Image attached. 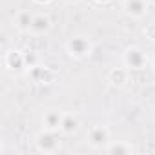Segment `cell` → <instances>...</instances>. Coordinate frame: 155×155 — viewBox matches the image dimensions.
Wrapping results in <instances>:
<instances>
[{
    "label": "cell",
    "mask_w": 155,
    "mask_h": 155,
    "mask_svg": "<svg viewBox=\"0 0 155 155\" xmlns=\"http://www.w3.org/2000/svg\"><path fill=\"white\" fill-rule=\"evenodd\" d=\"M37 146H38L40 151H55L57 146H58V140H57V137L53 135V131L48 130V131H44V133H38V137H37Z\"/></svg>",
    "instance_id": "obj_1"
},
{
    "label": "cell",
    "mask_w": 155,
    "mask_h": 155,
    "mask_svg": "<svg viewBox=\"0 0 155 155\" xmlns=\"http://www.w3.org/2000/svg\"><path fill=\"white\" fill-rule=\"evenodd\" d=\"M108 139H110V133H108V130H106L104 126H95V128H91L90 133H88V140H90V144L95 146V148L104 146V144L108 142Z\"/></svg>",
    "instance_id": "obj_2"
},
{
    "label": "cell",
    "mask_w": 155,
    "mask_h": 155,
    "mask_svg": "<svg viewBox=\"0 0 155 155\" xmlns=\"http://www.w3.org/2000/svg\"><path fill=\"white\" fill-rule=\"evenodd\" d=\"M144 62H146V57H144V53H142L140 49L131 48V49H128V51H126V64H128L130 68L139 69V68H142V66H144Z\"/></svg>",
    "instance_id": "obj_3"
},
{
    "label": "cell",
    "mask_w": 155,
    "mask_h": 155,
    "mask_svg": "<svg viewBox=\"0 0 155 155\" xmlns=\"http://www.w3.org/2000/svg\"><path fill=\"white\" fill-rule=\"evenodd\" d=\"M68 49L75 57H82V55H86L90 51V42L86 38H73V40H69Z\"/></svg>",
    "instance_id": "obj_4"
},
{
    "label": "cell",
    "mask_w": 155,
    "mask_h": 155,
    "mask_svg": "<svg viewBox=\"0 0 155 155\" xmlns=\"http://www.w3.org/2000/svg\"><path fill=\"white\" fill-rule=\"evenodd\" d=\"M62 119H64V115L62 113H58V111H48L46 115H44V126L48 128V130H60V126H62Z\"/></svg>",
    "instance_id": "obj_5"
},
{
    "label": "cell",
    "mask_w": 155,
    "mask_h": 155,
    "mask_svg": "<svg viewBox=\"0 0 155 155\" xmlns=\"http://www.w3.org/2000/svg\"><path fill=\"white\" fill-rule=\"evenodd\" d=\"M126 11L133 17H140L144 11H146V2L144 0H126V4H124Z\"/></svg>",
    "instance_id": "obj_6"
},
{
    "label": "cell",
    "mask_w": 155,
    "mask_h": 155,
    "mask_svg": "<svg viewBox=\"0 0 155 155\" xmlns=\"http://www.w3.org/2000/svg\"><path fill=\"white\" fill-rule=\"evenodd\" d=\"M24 64H26V55H22V53H18V51H11V53L8 55V66H9V68L20 69V68H24Z\"/></svg>",
    "instance_id": "obj_7"
},
{
    "label": "cell",
    "mask_w": 155,
    "mask_h": 155,
    "mask_svg": "<svg viewBox=\"0 0 155 155\" xmlns=\"http://www.w3.org/2000/svg\"><path fill=\"white\" fill-rule=\"evenodd\" d=\"M77 126H79V120H77L73 115H64L62 126H60V130H62L64 133H73V131L77 130Z\"/></svg>",
    "instance_id": "obj_8"
},
{
    "label": "cell",
    "mask_w": 155,
    "mask_h": 155,
    "mask_svg": "<svg viewBox=\"0 0 155 155\" xmlns=\"http://www.w3.org/2000/svg\"><path fill=\"white\" fill-rule=\"evenodd\" d=\"M49 28V20H48V17H35L33 18V26H31V31H35V33H44L46 29Z\"/></svg>",
    "instance_id": "obj_9"
},
{
    "label": "cell",
    "mask_w": 155,
    "mask_h": 155,
    "mask_svg": "<svg viewBox=\"0 0 155 155\" xmlns=\"http://www.w3.org/2000/svg\"><path fill=\"white\" fill-rule=\"evenodd\" d=\"M17 24H18L20 29H31V26H33V17H31L29 13H20V15L17 17Z\"/></svg>",
    "instance_id": "obj_10"
},
{
    "label": "cell",
    "mask_w": 155,
    "mask_h": 155,
    "mask_svg": "<svg viewBox=\"0 0 155 155\" xmlns=\"http://www.w3.org/2000/svg\"><path fill=\"white\" fill-rule=\"evenodd\" d=\"M124 81H126V71H122V69H113V71L110 73V82L120 86V84H124Z\"/></svg>",
    "instance_id": "obj_11"
},
{
    "label": "cell",
    "mask_w": 155,
    "mask_h": 155,
    "mask_svg": "<svg viewBox=\"0 0 155 155\" xmlns=\"http://www.w3.org/2000/svg\"><path fill=\"white\" fill-rule=\"evenodd\" d=\"M108 151L110 153H130L131 148L130 146H124V144H113V146L108 148Z\"/></svg>",
    "instance_id": "obj_12"
},
{
    "label": "cell",
    "mask_w": 155,
    "mask_h": 155,
    "mask_svg": "<svg viewBox=\"0 0 155 155\" xmlns=\"http://www.w3.org/2000/svg\"><path fill=\"white\" fill-rule=\"evenodd\" d=\"M148 35H150V38H151V40H155V26H151V28L148 29Z\"/></svg>",
    "instance_id": "obj_13"
},
{
    "label": "cell",
    "mask_w": 155,
    "mask_h": 155,
    "mask_svg": "<svg viewBox=\"0 0 155 155\" xmlns=\"http://www.w3.org/2000/svg\"><path fill=\"white\" fill-rule=\"evenodd\" d=\"M37 2H40V4H42V2H49V0H37Z\"/></svg>",
    "instance_id": "obj_14"
},
{
    "label": "cell",
    "mask_w": 155,
    "mask_h": 155,
    "mask_svg": "<svg viewBox=\"0 0 155 155\" xmlns=\"http://www.w3.org/2000/svg\"><path fill=\"white\" fill-rule=\"evenodd\" d=\"M99 2H108V0H99Z\"/></svg>",
    "instance_id": "obj_15"
},
{
    "label": "cell",
    "mask_w": 155,
    "mask_h": 155,
    "mask_svg": "<svg viewBox=\"0 0 155 155\" xmlns=\"http://www.w3.org/2000/svg\"><path fill=\"white\" fill-rule=\"evenodd\" d=\"M68 2H75V0H68Z\"/></svg>",
    "instance_id": "obj_16"
}]
</instances>
